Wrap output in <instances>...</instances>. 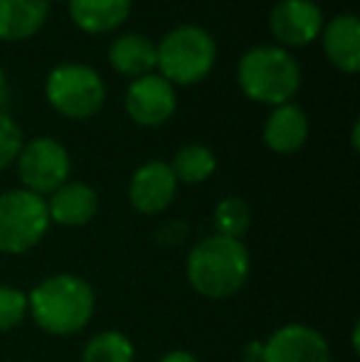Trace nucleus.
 <instances>
[{
  "label": "nucleus",
  "mask_w": 360,
  "mask_h": 362,
  "mask_svg": "<svg viewBox=\"0 0 360 362\" xmlns=\"http://www.w3.org/2000/svg\"><path fill=\"white\" fill-rule=\"evenodd\" d=\"M69 153L54 139H35L18 156V175L25 190L35 195H52L69 177Z\"/></svg>",
  "instance_id": "obj_7"
},
{
  "label": "nucleus",
  "mask_w": 360,
  "mask_h": 362,
  "mask_svg": "<svg viewBox=\"0 0 360 362\" xmlns=\"http://www.w3.org/2000/svg\"><path fill=\"white\" fill-rule=\"evenodd\" d=\"M131 0H69V15L74 25L89 35L111 33L126 23Z\"/></svg>",
  "instance_id": "obj_16"
},
{
  "label": "nucleus",
  "mask_w": 360,
  "mask_h": 362,
  "mask_svg": "<svg viewBox=\"0 0 360 362\" xmlns=\"http://www.w3.org/2000/svg\"><path fill=\"white\" fill-rule=\"evenodd\" d=\"M109 62L119 74L141 79L156 69V45L139 33L121 35L109 49Z\"/></svg>",
  "instance_id": "obj_17"
},
{
  "label": "nucleus",
  "mask_w": 360,
  "mask_h": 362,
  "mask_svg": "<svg viewBox=\"0 0 360 362\" xmlns=\"http://www.w3.org/2000/svg\"><path fill=\"white\" fill-rule=\"evenodd\" d=\"M94 308V291L74 274H54L28 293V313L35 325L50 335H74L84 330Z\"/></svg>",
  "instance_id": "obj_1"
},
{
  "label": "nucleus",
  "mask_w": 360,
  "mask_h": 362,
  "mask_svg": "<svg viewBox=\"0 0 360 362\" xmlns=\"http://www.w3.org/2000/svg\"><path fill=\"white\" fill-rule=\"evenodd\" d=\"M212 222H215V234L230 239H242L252 222L250 205L242 197H225V200L217 202Z\"/></svg>",
  "instance_id": "obj_20"
},
{
  "label": "nucleus",
  "mask_w": 360,
  "mask_h": 362,
  "mask_svg": "<svg viewBox=\"0 0 360 362\" xmlns=\"http://www.w3.org/2000/svg\"><path fill=\"white\" fill-rule=\"evenodd\" d=\"M250 252L242 239L212 234L187 254L185 274L200 296L222 300L235 296L250 279Z\"/></svg>",
  "instance_id": "obj_2"
},
{
  "label": "nucleus",
  "mask_w": 360,
  "mask_h": 362,
  "mask_svg": "<svg viewBox=\"0 0 360 362\" xmlns=\"http://www.w3.org/2000/svg\"><path fill=\"white\" fill-rule=\"evenodd\" d=\"M45 197L30 190H8L0 195V252L25 254L42 242L50 229Z\"/></svg>",
  "instance_id": "obj_5"
},
{
  "label": "nucleus",
  "mask_w": 360,
  "mask_h": 362,
  "mask_svg": "<svg viewBox=\"0 0 360 362\" xmlns=\"http://www.w3.org/2000/svg\"><path fill=\"white\" fill-rule=\"evenodd\" d=\"M242 362H257V360H242Z\"/></svg>",
  "instance_id": "obj_26"
},
{
  "label": "nucleus",
  "mask_w": 360,
  "mask_h": 362,
  "mask_svg": "<svg viewBox=\"0 0 360 362\" xmlns=\"http://www.w3.org/2000/svg\"><path fill=\"white\" fill-rule=\"evenodd\" d=\"M175 89L158 74L134 79L126 91V114L139 126H161L175 114Z\"/></svg>",
  "instance_id": "obj_9"
},
{
  "label": "nucleus",
  "mask_w": 360,
  "mask_h": 362,
  "mask_svg": "<svg viewBox=\"0 0 360 362\" xmlns=\"http://www.w3.org/2000/svg\"><path fill=\"white\" fill-rule=\"evenodd\" d=\"M20 151H23V131L8 114L0 111V170L18 160Z\"/></svg>",
  "instance_id": "obj_22"
},
{
  "label": "nucleus",
  "mask_w": 360,
  "mask_h": 362,
  "mask_svg": "<svg viewBox=\"0 0 360 362\" xmlns=\"http://www.w3.org/2000/svg\"><path fill=\"white\" fill-rule=\"evenodd\" d=\"M50 104L67 119H89L104 106L106 89L101 76L87 64H59L45 84Z\"/></svg>",
  "instance_id": "obj_6"
},
{
  "label": "nucleus",
  "mask_w": 360,
  "mask_h": 362,
  "mask_svg": "<svg viewBox=\"0 0 360 362\" xmlns=\"http://www.w3.org/2000/svg\"><path fill=\"white\" fill-rule=\"evenodd\" d=\"M99 210V195L87 182H64L47 202L50 222L62 227H84Z\"/></svg>",
  "instance_id": "obj_12"
},
{
  "label": "nucleus",
  "mask_w": 360,
  "mask_h": 362,
  "mask_svg": "<svg viewBox=\"0 0 360 362\" xmlns=\"http://www.w3.org/2000/svg\"><path fill=\"white\" fill-rule=\"evenodd\" d=\"M136 350L119 330H104L84 345L82 362H134Z\"/></svg>",
  "instance_id": "obj_19"
},
{
  "label": "nucleus",
  "mask_w": 360,
  "mask_h": 362,
  "mask_svg": "<svg viewBox=\"0 0 360 362\" xmlns=\"http://www.w3.org/2000/svg\"><path fill=\"white\" fill-rule=\"evenodd\" d=\"M47 10L50 0H0V40L33 37L47 20Z\"/></svg>",
  "instance_id": "obj_15"
},
{
  "label": "nucleus",
  "mask_w": 360,
  "mask_h": 362,
  "mask_svg": "<svg viewBox=\"0 0 360 362\" xmlns=\"http://www.w3.org/2000/svg\"><path fill=\"white\" fill-rule=\"evenodd\" d=\"M358 134H360V124L353 126V151H358Z\"/></svg>",
  "instance_id": "obj_24"
},
{
  "label": "nucleus",
  "mask_w": 360,
  "mask_h": 362,
  "mask_svg": "<svg viewBox=\"0 0 360 362\" xmlns=\"http://www.w3.org/2000/svg\"><path fill=\"white\" fill-rule=\"evenodd\" d=\"M217 57L215 40L197 25H180L170 30L156 47V67L170 84H195L210 74Z\"/></svg>",
  "instance_id": "obj_4"
},
{
  "label": "nucleus",
  "mask_w": 360,
  "mask_h": 362,
  "mask_svg": "<svg viewBox=\"0 0 360 362\" xmlns=\"http://www.w3.org/2000/svg\"><path fill=\"white\" fill-rule=\"evenodd\" d=\"M28 315V296L15 286H0V330H13Z\"/></svg>",
  "instance_id": "obj_21"
},
{
  "label": "nucleus",
  "mask_w": 360,
  "mask_h": 362,
  "mask_svg": "<svg viewBox=\"0 0 360 362\" xmlns=\"http://www.w3.org/2000/svg\"><path fill=\"white\" fill-rule=\"evenodd\" d=\"M262 362H331V348L316 328L289 323L262 343Z\"/></svg>",
  "instance_id": "obj_8"
},
{
  "label": "nucleus",
  "mask_w": 360,
  "mask_h": 362,
  "mask_svg": "<svg viewBox=\"0 0 360 362\" xmlns=\"http://www.w3.org/2000/svg\"><path fill=\"white\" fill-rule=\"evenodd\" d=\"M308 139V119L301 106L296 104H281L274 106L265 124V144L274 153H296Z\"/></svg>",
  "instance_id": "obj_14"
},
{
  "label": "nucleus",
  "mask_w": 360,
  "mask_h": 362,
  "mask_svg": "<svg viewBox=\"0 0 360 362\" xmlns=\"http://www.w3.org/2000/svg\"><path fill=\"white\" fill-rule=\"evenodd\" d=\"M158 362H197V360H195V355L185 353V350H170V353H166Z\"/></svg>",
  "instance_id": "obj_23"
},
{
  "label": "nucleus",
  "mask_w": 360,
  "mask_h": 362,
  "mask_svg": "<svg viewBox=\"0 0 360 362\" xmlns=\"http://www.w3.org/2000/svg\"><path fill=\"white\" fill-rule=\"evenodd\" d=\"M215 168H217L215 153L200 144L182 146L175 153L173 163H170V170H173L175 180L185 182V185H197V182L207 180L215 173Z\"/></svg>",
  "instance_id": "obj_18"
},
{
  "label": "nucleus",
  "mask_w": 360,
  "mask_h": 362,
  "mask_svg": "<svg viewBox=\"0 0 360 362\" xmlns=\"http://www.w3.org/2000/svg\"><path fill=\"white\" fill-rule=\"evenodd\" d=\"M5 96V76H3V69H0V101Z\"/></svg>",
  "instance_id": "obj_25"
},
{
  "label": "nucleus",
  "mask_w": 360,
  "mask_h": 362,
  "mask_svg": "<svg viewBox=\"0 0 360 362\" xmlns=\"http://www.w3.org/2000/svg\"><path fill=\"white\" fill-rule=\"evenodd\" d=\"M272 35L289 47H303L321 35L323 13L313 0H279L272 10Z\"/></svg>",
  "instance_id": "obj_10"
},
{
  "label": "nucleus",
  "mask_w": 360,
  "mask_h": 362,
  "mask_svg": "<svg viewBox=\"0 0 360 362\" xmlns=\"http://www.w3.org/2000/svg\"><path fill=\"white\" fill-rule=\"evenodd\" d=\"M326 57L341 72L356 74L360 67V23L353 13L336 15L323 30Z\"/></svg>",
  "instance_id": "obj_13"
},
{
  "label": "nucleus",
  "mask_w": 360,
  "mask_h": 362,
  "mask_svg": "<svg viewBox=\"0 0 360 362\" xmlns=\"http://www.w3.org/2000/svg\"><path fill=\"white\" fill-rule=\"evenodd\" d=\"M175 190H178V180H175L168 163L151 160L144 163L131 177L129 200L144 215H158L166 207H170Z\"/></svg>",
  "instance_id": "obj_11"
},
{
  "label": "nucleus",
  "mask_w": 360,
  "mask_h": 362,
  "mask_svg": "<svg viewBox=\"0 0 360 362\" xmlns=\"http://www.w3.org/2000/svg\"><path fill=\"white\" fill-rule=\"evenodd\" d=\"M240 86L252 101L269 106L289 104L301 86V67L284 47H252L237 67Z\"/></svg>",
  "instance_id": "obj_3"
}]
</instances>
